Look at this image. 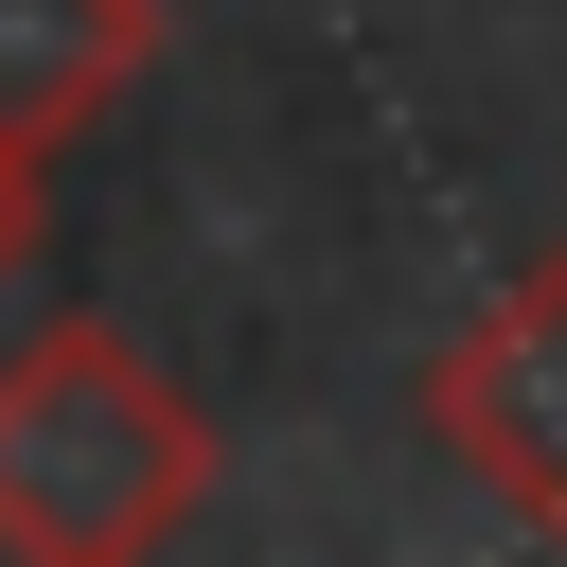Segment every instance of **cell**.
Segmentation results:
<instances>
[{"label": "cell", "mask_w": 567, "mask_h": 567, "mask_svg": "<svg viewBox=\"0 0 567 567\" xmlns=\"http://www.w3.org/2000/svg\"><path fill=\"white\" fill-rule=\"evenodd\" d=\"M213 496V408L142 372L106 319H53L0 354V549L18 567H124L177 549Z\"/></svg>", "instance_id": "1"}, {"label": "cell", "mask_w": 567, "mask_h": 567, "mask_svg": "<svg viewBox=\"0 0 567 567\" xmlns=\"http://www.w3.org/2000/svg\"><path fill=\"white\" fill-rule=\"evenodd\" d=\"M425 425L461 443V478H478L496 514L567 532V266L496 284V301L443 337V372H425Z\"/></svg>", "instance_id": "2"}, {"label": "cell", "mask_w": 567, "mask_h": 567, "mask_svg": "<svg viewBox=\"0 0 567 567\" xmlns=\"http://www.w3.org/2000/svg\"><path fill=\"white\" fill-rule=\"evenodd\" d=\"M159 71V0H0V142L53 159Z\"/></svg>", "instance_id": "3"}, {"label": "cell", "mask_w": 567, "mask_h": 567, "mask_svg": "<svg viewBox=\"0 0 567 567\" xmlns=\"http://www.w3.org/2000/svg\"><path fill=\"white\" fill-rule=\"evenodd\" d=\"M18 266H35V159L0 142V284H18Z\"/></svg>", "instance_id": "4"}]
</instances>
